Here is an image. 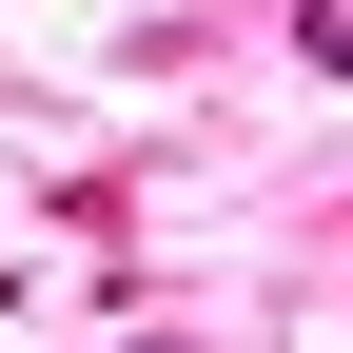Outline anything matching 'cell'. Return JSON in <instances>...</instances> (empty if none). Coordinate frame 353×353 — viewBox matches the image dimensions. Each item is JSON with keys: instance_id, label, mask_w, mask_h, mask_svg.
Instances as JSON below:
<instances>
[{"instance_id": "6da1fadb", "label": "cell", "mask_w": 353, "mask_h": 353, "mask_svg": "<svg viewBox=\"0 0 353 353\" xmlns=\"http://www.w3.org/2000/svg\"><path fill=\"white\" fill-rule=\"evenodd\" d=\"M294 59H314V79H353V0H294Z\"/></svg>"}]
</instances>
